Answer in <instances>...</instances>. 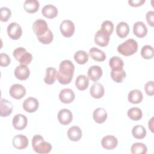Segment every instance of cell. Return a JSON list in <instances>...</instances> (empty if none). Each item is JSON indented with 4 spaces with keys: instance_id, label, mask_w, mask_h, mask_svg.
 I'll use <instances>...</instances> for the list:
<instances>
[{
    "instance_id": "cell-1",
    "label": "cell",
    "mask_w": 154,
    "mask_h": 154,
    "mask_svg": "<svg viewBox=\"0 0 154 154\" xmlns=\"http://www.w3.org/2000/svg\"><path fill=\"white\" fill-rule=\"evenodd\" d=\"M74 70L75 66L71 61L69 60H63L60 64L57 79L61 84H69L73 78Z\"/></svg>"
},
{
    "instance_id": "cell-2",
    "label": "cell",
    "mask_w": 154,
    "mask_h": 154,
    "mask_svg": "<svg viewBox=\"0 0 154 154\" xmlns=\"http://www.w3.org/2000/svg\"><path fill=\"white\" fill-rule=\"evenodd\" d=\"M32 147L33 150L39 154L48 153L52 150L51 143L45 141L43 137L40 135H35L32 137Z\"/></svg>"
},
{
    "instance_id": "cell-3",
    "label": "cell",
    "mask_w": 154,
    "mask_h": 154,
    "mask_svg": "<svg viewBox=\"0 0 154 154\" xmlns=\"http://www.w3.org/2000/svg\"><path fill=\"white\" fill-rule=\"evenodd\" d=\"M138 50L137 42L132 38H129L119 45L117 51L124 56H130L134 54Z\"/></svg>"
},
{
    "instance_id": "cell-4",
    "label": "cell",
    "mask_w": 154,
    "mask_h": 154,
    "mask_svg": "<svg viewBox=\"0 0 154 154\" xmlns=\"http://www.w3.org/2000/svg\"><path fill=\"white\" fill-rule=\"evenodd\" d=\"M13 55L15 59L22 65L28 66L32 60V55L22 47L16 48L13 51Z\"/></svg>"
},
{
    "instance_id": "cell-5",
    "label": "cell",
    "mask_w": 154,
    "mask_h": 154,
    "mask_svg": "<svg viewBox=\"0 0 154 154\" xmlns=\"http://www.w3.org/2000/svg\"><path fill=\"white\" fill-rule=\"evenodd\" d=\"M60 29L62 35L64 37H70L74 34L75 25L70 20H64L60 24Z\"/></svg>"
},
{
    "instance_id": "cell-6",
    "label": "cell",
    "mask_w": 154,
    "mask_h": 154,
    "mask_svg": "<svg viewBox=\"0 0 154 154\" xmlns=\"http://www.w3.org/2000/svg\"><path fill=\"white\" fill-rule=\"evenodd\" d=\"M9 37L13 40H18L22 34V29L19 24L16 22L10 23L7 28Z\"/></svg>"
},
{
    "instance_id": "cell-7",
    "label": "cell",
    "mask_w": 154,
    "mask_h": 154,
    "mask_svg": "<svg viewBox=\"0 0 154 154\" xmlns=\"http://www.w3.org/2000/svg\"><path fill=\"white\" fill-rule=\"evenodd\" d=\"M32 29L37 37H38L46 33L49 29L47 22L43 19H39L33 23Z\"/></svg>"
},
{
    "instance_id": "cell-8",
    "label": "cell",
    "mask_w": 154,
    "mask_h": 154,
    "mask_svg": "<svg viewBox=\"0 0 154 154\" xmlns=\"http://www.w3.org/2000/svg\"><path fill=\"white\" fill-rule=\"evenodd\" d=\"M9 93L11 97L15 99H20L25 95L26 89L21 84H14L10 87Z\"/></svg>"
},
{
    "instance_id": "cell-9",
    "label": "cell",
    "mask_w": 154,
    "mask_h": 154,
    "mask_svg": "<svg viewBox=\"0 0 154 154\" xmlns=\"http://www.w3.org/2000/svg\"><path fill=\"white\" fill-rule=\"evenodd\" d=\"M94 39L96 45L102 47H105L108 45L110 38L108 33L100 29L96 32Z\"/></svg>"
},
{
    "instance_id": "cell-10",
    "label": "cell",
    "mask_w": 154,
    "mask_h": 154,
    "mask_svg": "<svg viewBox=\"0 0 154 154\" xmlns=\"http://www.w3.org/2000/svg\"><path fill=\"white\" fill-rule=\"evenodd\" d=\"M22 106L25 111L28 112H34L38 108L39 102L36 98L29 97L23 101Z\"/></svg>"
},
{
    "instance_id": "cell-11",
    "label": "cell",
    "mask_w": 154,
    "mask_h": 154,
    "mask_svg": "<svg viewBox=\"0 0 154 154\" xmlns=\"http://www.w3.org/2000/svg\"><path fill=\"white\" fill-rule=\"evenodd\" d=\"M28 123L27 117L22 114H16L12 120L13 126L17 130H22L26 128Z\"/></svg>"
},
{
    "instance_id": "cell-12",
    "label": "cell",
    "mask_w": 154,
    "mask_h": 154,
    "mask_svg": "<svg viewBox=\"0 0 154 154\" xmlns=\"http://www.w3.org/2000/svg\"><path fill=\"white\" fill-rule=\"evenodd\" d=\"M57 118L59 122L63 125H69L73 119V114L72 112L66 108L61 109L59 111Z\"/></svg>"
},
{
    "instance_id": "cell-13",
    "label": "cell",
    "mask_w": 154,
    "mask_h": 154,
    "mask_svg": "<svg viewBox=\"0 0 154 154\" xmlns=\"http://www.w3.org/2000/svg\"><path fill=\"white\" fill-rule=\"evenodd\" d=\"M13 147L19 150H22L27 147L28 145V140L27 137L22 134L15 135L12 140Z\"/></svg>"
},
{
    "instance_id": "cell-14",
    "label": "cell",
    "mask_w": 154,
    "mask_h": 154,
    "mask_svg": "<svg viewBox=\"0 0 154 154\" xmlns=\"http://www.w3.org/2000/svg\"><path fill=\"white\" fill-rule=\"evenodd\" d=\"M118 144L117 138L113 135H106L101 140L102 146L106 150H112L116 148Z\"/></svg>"
},
{
    "instance_id": "cell-15",
    "label": "cell",
    "mask_w": 154,
    "mask_h": 154,
    "mask_svg": "<svg viewBox=\"0 0 154 154\" xmlns=\"http://www.w3.org/2000/svg\"><path fill=\"white\" fill-rule=\"evenodd\" d=\"M14 74L17 79L23 81L28 78L30 75V71L27 66L20 64L16 67Z\"/></svg>"
},
{
    "instance_id": "cell-16",
    "label": "cell",
    "mask_w": 154,
    "mask_h": 154,
    "mask_svg": "<svg viewBox=\"0 0 154 154\" xmlns=\"http://www.w3.org/2000/svg\"><path fill=\"white\" fill-rule=\"evenodd\" d=\"M75 95L73 91L70 88H64L60 91L59 99L64 103H70L75 99Z\"/></svg>"
},
{
    "instance_id": "cell-17",
    "label": "cell",
    "mask_w": 154,
    "mask_h": 154,
    "mask_svg": "<svg viewBox=\"0 0 154 154\" xmlns=\"http://www.w3.org/2000/svg\"><path fill=\"white\" fill-rule=\"evenodd\" d=\"M90 95L95 99H100L103 97L105 93V88L102 84L95 82L92 84L90 89Z\"/></svg>"
},
{
    "instance_id": "cell-18",
    "label": "cell",
    "mask_w": 154,
    "mask_h": 154,
    "mask_svg": "<svg viewBox=\"0 0 154 154\" xmlns=\"http://www.w3.org/2000/svg\"><path fill=\"white\" fill-rule=\"evenodd\" d=\"M13 106L11 102L2 98L0 103V116L1 117H7L13 111Z\"/></svg>"
},
{
    "instance_id": "cell-19",
    "label": "cell",
    "mask_w": 154,
    "mask_h": 154,
    "mask_svg": "<svg viewBox=\"0 0 154 154\" xmlns=\"http://www.w3.org/2000/svg\"><path fill=\"white\" fill-rule=\"evenodd\" d=\"M88 78L94 81H97L102 75V69L99 66H92L90 67L87 72Z\"/></svg>"
},
{
    "instance_id": "cell-20",
    "label": "cell",
    "mask_w": 154,
    "mask_h": 154,
    "mask_svg": "<svg viewBox=\"0 0 154 154\" xmlns=\"http://www.w3.org/2000/svg\"><path fill=\"white\" fill-rule=\"evenodd\" d=\"M133 32L138 37L143 38L147 33V28L146 25L141 21H138L134 24Z\"/></svg>"
},
{
    "instance_id": "cell-21",
    "label": "cell",
    "mask_w": 154,
    "mask_h": 154,
    "mask_svg": "<svg viewBox=\"0 0 154 154\" xmlns=\"http://www.w3.org/2000/svg\"><path fill=\"white\" fill-rule=\"evenodd\" d=\"M58 13V11L57 8L52 4H47L42 9V14L48 19H53L55 17L57 16Z\"/></svg>"
},
{
    "instance_id": "cell-22",
    "label": "cell",
    "mask_w": 154,
    "mask_h": 154,
    "mask_svg": "<svg viewBox=\"0 0 154 154\" xmlns=\"http://www.w3.org/2000/svg\"><path fill=\"white\" fill-rule=\"evenodd\" d=\"M108 117L106 111L102 108H96L93 113V118L97 123H102L105 122Z\"/></svg>"
},
{
    "instance_id": "cell-23",
    "label": "cell",
    "mask_w": 154,
    "mask_h": 154,
    "mask_svg": "<svg viewBox=\"0 0 154 154\" xmlns=\"http://www.w3.org/2000/svg\"><path fill=\"white\" fill-rule=\"evenodd\" d=\"M67 134L70 140L78 141L82 137V131L79 127L77 126H73L69 129Z\"/></svg>"
},
{
    "instance_id": "cell-24",
    "label": "cell",
    "mask_w": 154,
    "mask_h": 154,
    "mask_svg": "<svg viewBox=\"0 0 154 154\" xmlns=\"http://www.w3.org/2000/svg\"><path fill=\"white\" fill-rule=\"evenodd\" d=\"M89 55L94 60L99 62L105 61L106 59V55L103 51L96 48L93 47L89 50Z\"/></svg>"
},
{
    "instance_id": "cell-25",
    "label": "cell",
    "mask_w": 154,
    "mask_h": 154,
    "mask_svg": "<svg viewBox=\"0 0 154 154\" xmlns=\"http://www.w3.org/2000/svg\"><path fill=\"white\" fill-rule=\"evenodd\" d=\"M128 99L129 102L132 103H139L143 99L142 92L138 89H134L129 91L128 95Z\"/></svg>"
},
{
    "instance_id": "cell-26",
    "label": "cell",
    "mask_w": 154,
    "mask_h": 154,
    "mask_svg": "<svg viewBox=\"0 0 154 154\" xmlns=\"http://www.w3.org/2000/svg\"><path fill=\"white\" fill-rule=\"evenodd\" d=\"M57 70L52 67H48L46 69V75L44 78V82L48 85H52L55 82L57 79Z\"/></svg>"
},
{
    "instance_id": "cell-27",
    "label": "cell",
    "mask_w": 154,
    "mask_h": 154,
    "mask_svg": "<svg viewBox=\"0 0 154 154\" xmlns=\"http://www.w3.org/2000/svg\"><path fill=\"white\" fill-rule=\"evenodd\" d=\"M40 4L37 0H26L23 4L24 10L29 13H34L39 8Z\"/></svg>"
},
{
    "instance_id": "cell-28",
    "label": "cell",
    "mask_w": 154,
    "mask_h": 154,
    "mask_svg": "<svg viewBox=\"0 0 154 154\" xmlns=\"http://www.w3.org/2000/svg\"><path fill=\"white\" fill-rule=\"evenodd\" d=\"M89 84V78L84 75H79L77 76L75 81L76 87L81 91L87 88Z\"/></svg>"
},
{
    "instance_id": "cell-29",
    "label": "cell",
    "mask_w": 154,
    "mask_h": 154,
    "mask_svg": "<svg viewBox=\"0 0 154 154\" xmlns=\"http://www.w3.org/2000/svg\"><path fill=\"white\" fill-rule=\"evenodd\" d=\"M129 32V26L126 22H120L116 27V33L120 38L126 37Z\"/></svg>"
},
{
    "instance_id": "cell-30",
    "label": "cell",
    "mask_w": 154,
    "mask_h": 154,
    "mask_svg": "<svg viewBox=\"0 0 154 154\" xmlns=\"http://www.w3.org/2000/svg\"><path fill=\"white\" fill-rule=\"evenodd\" d=\"M126 76V73L123 69L118 70H111V77L114 81L117 83H120L123 81Z\"/></svg>"
},
{
    "instance_id": "cell-31",
    "label": "cell",
    "mask_w": 154,
    "mask_h": 154,
    "mask_svg": "<svg viewBox=\"0 0 154 154\" xmlns=\"http://www.w3.org/2000/svg\"><path fill=\"white\" fill-rule=\"evenodd\" d=\"M133 137L138 140L143 139L146 135V130L142 125H136L132 129Z\"/></svg>"
},
{
    "instance_id": "cell-32",
    "label": "cell",
    "mask_w": 154,
    "mask_h": 154,
    "mask_svg": "<svg viewBox=\"0 0 154 154\" xmlns=\"http://www.w3.org/2000/svg\"><path fill=\"white\" fill-rule=\"evenodd\" d=\"M127 114L130 119L134 121H138L140 120L143 116L141 109L138 107H132L129 109Z\"/></svg>"
},
{
    "instance_id": "cell-33",
    "label": "cell",
    "mask_w": 154,
    "mask_h": 154,
    "mask_svg": "<svg viewBox=\"0 0 154 154\" xmlns=\"http://www.w3.org/2000/svg\"><path fill=\"white\" fill-rule=\"evenodd\" d=\"M109 65L111 70H118L123 69L124 63L120 57L118 56H113L109 59Z\"/></svg>"
},
{
    "instance_id": "cell-34",
    "label": "cell",
    "mask_w": 154,
    "mask_h": 154,
    "mask_svg": "<svg viewBox=\"0 0 154 154\" xmlns=\"http://www.w3.org/2000/svg\"><path fill=\"white\" fill-rule=\"evenodd\" d=\"M74 59L79 64H84L88 60V55L85 51L79 50L75 53Z\"/></svg>"
},
{
    "instance_id": "cell-35",
    "label": "cell",
    "mask_w": 154,
    "mask_h": 154,
    "mask_svg": "<svg viewBox=\"0 0 154 154\" xmlns=\"http://www.w3.org/2000/svg\"><path fill=\"white\" fill-rule=\"evenodd\" d=\"M131 150L133 154H146L147 152V148L142 143H135L132 145Z\"/></svg>"
},
{
    "instance_id": "cell-36",
    "label": "cell",
    "mask_w": 154,
    "mask_h": 154,
    "mask_svg": "<svg viewBox=\"0 0 154 154\" xmlns=\"http://www.w3.org/2000/svg\"><path fill=\"white\" fill-rule=\"evenodd\" d=\"M141 55L143 58L146 60L152 58L154 56L153 47L148 45L143 46L141 50Z\"/></svg>"
},
{
    "instance_id": "cell-37",
    "label": "cell",
    "mask_w": 154,
    "mask_h": 154,
    "mask_svg": "<svg viewBox=\"0 0 154 154\" xmlns=\"http://www.w3.org/2000/svg\"><path fill=\"white\" fill-rule=\"evenodd\" d=\"M53 38H54V35L50 29H49L48 31V32L46 33H45V34H43L41 36L37 37L38 40L40 43H42L44 45H48V44L51 43L52 42Z\"/></svg>"
},
{
    "instance_id": "cell-38",
    "label": "cell",
    "mask_w": 154,
    "mask_h": 154,
    "mask_svg": "<svg viewBox=\"0 0 154 154\" xmlns=\"http://www.w3.org/2000/svg\"><path fill=\"white\" fill-rule=\"evenodd\" d=\"M11 16V11L10 8L2 7L0 8V19L2 22H7Z\"/></svg>"
},
{
    "instance_id": "cell-39",
    "label": "cell",
    "mask_w": 154,
    "mask_h": 154,
    "mask_svg": "<svg viewBox=\"0 0 154 154\" xmlns=\"http://www.w3.org/2000/svg\"><path fill=\"white\" fill-rule=\"evenodd\" d=\"M101 29L110 35H111L114 30V24L110 20H104L102 23Z\"/></svg>"
},
{
    "instance_id": "cell-40",
    "label": "cell",
    "mask_w": 154,
    "mask_h": 154,
    "mask_svg": "<svg viewBox=\"0 0 154 154\" xmlns=\"http://www.w3.org/2000/svg\"><path fill=\"white\" fill-rule=\"evenodd\" d=\"M11 62L9 56L5 53H1L0 54V65L2 67L8 66Z\"/></svg>"
},
{
    "instance_id": "cell-41",
    "label": "cell",
    "mask_w": 154,
    "mask_h": 154,
    "mask_svg": "<svg viewBox=\"0 0 154 154\" xmlns=\"http://www.w3.org/2000/svg\"><path fill=\"white\" fill-rule=\"evenodd\" d=\"M144 90L147 95L153 96L154 94L153 81H150L147 82L144 85Z\"/></svg>"
},
{
    "instance_id": "cell-42",
    "label": "cell",
    "mask_w": 154,
    "mask_h": 154,
    "mask_svg": "<svg viewBox=\"0 0 154 154\" xmlns=\"http://www.w3.org/2000/svg\"><path fill=\"white\" fill-rule=\"evenodd\" d=\"M146 18L148 24L153 27L154 25V11L152 10L147 11L146 14Z\"/></svg>"
},
{
    "instance_id": "cell-43",
    "label": "cell",
    "mask_w": 154,
    "mask_h": 154,
    "mask_svg": "<svg viewBox=\"0 0 154 154\" xmlns=\"http://www.w3.org/2000/svg\"><path fill=\"white\" fill-rule=\"evenodd\" d=\"M146 2L145 0H129L128 4L132 7H139Z\"/></svg>"
},
{
    "instance_id": "cell-44",
    "label": "cell",
    "mask_w": 154,
    "mask_h": 154,
    "mask_svg": "<svg viewBox=\"0 0 154 154\" xmlns=\"http://www.w3.org/2000/svg\"><path fill=\"white\" fill-rule=\"evenodd\" d=\"M153 117H152L151 119L149 121V123H148L149 128L150 129L152 132H153Z\"/></svg>"
}]
</instances>
